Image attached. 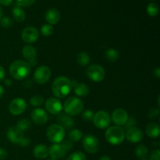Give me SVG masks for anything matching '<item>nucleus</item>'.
Masks as SVG:
<instances>
[{
  "mask_svg": "<svg viewBox=\"0 0 160 160\" xmlns=\"http://www.w3.org/2000/svg\"><path fill=\"white\" fill-rule=\"evenodd\" d=\"M73 89L72 81L68 78L60 76L56 78L52 84V92L55 98H64L70 93Z\"/></svg>",
  "mask_w": 160,
  "mask_h": 160,
  "instance_id": "obj_1",
  "label": "nucleus"
},
{
  "mask_svg": "<svg viewBox=\"0 0 160 160\" xmlns=\"http://www.w3.org/2000/svg\"><path fill=\"white\" fill-rule=\"evenodd\" d=\"M31 71V67L24 60H15L9 66V73L17 81L27 79Z\"/></svg>",
  "mask_w": 160,
  "mask_h": 160,
  "instance_id": "obj_2",
  "label": "nucleus"
},
{
  "mask_svg": "<svg viewBox=\"0 0 160 160\" xmlns=\"http://www.w3.org/2000/svg\"><path fill=\"white\" fill-rule=\"evenodd\" d=\"M84 102L78 97H70L67 98L62 106V109L67 115L70 117H76L82 113L84 111Z\"/></svg>",
  "mask_w": 160,
  "mask_h": 160,
  "instance_id": "obj_3",
  "label": "nucleus"
},
{
  "mask_svg": "<svg viewBox=\"0 0 160 160\" xmlns=\"http://www.w3.org/2000/svg\"><path fill=\"white\" fill-rule=\"evenodd\" d=\"M106 140L112 145H119L125 139L124 130L119 126H111L108 128L105 134Z\"/></svg>",
  "mask_w": 160,
  "mask_h": 160,
  "instance_id": "obj_4",
  "label": "nucleus"
},
{
  "mask_svg": "<svg viewBox=\"0 0 160 160\" xmlns=\"http://www.w3.org/2000/svg\"><path fill=\"white\" fill-rule=\"evenodd\" d=\"M6 136L9 142L14 145L27 147L31 143V139L27 137L24 133L17 129L16 127L9 128L6 133Z\"/></svg>",
  "mask_w": 160,
  "mask_h": 160,
  "instance_id": "obj_5",
  "label": "nucleus"
},
{
  "mask_svg": "<svg viewBox=\"0 0 160 160\" xmlns=\"http://www.w3.org/2000/svg\"><path fill=\"white\" fill-rule=\"evenodd\" d=\"M66 131L59 124H52L47 128L46 137L49 142L54 144H59L64 140Z\"/></svg>",
  "mask_w": 160,
  "mask_h": 160,
  "instance_id": "obj_6",
  "label": "nucleus"
},
{
  "mask_svg": "<svg viewBox=\"0 0 160 160\" xmlns=\"http://www.w3.org/2000/svg\"><path fill=\"white\" fill-rule=\"evenodd\" d=\"M86 74L91 81L95 83H99L105 79L106 71L101 65L92 64L88 67L87 70H86Z\"/></svg>",
  "mask_w": 160,
  "mask_h": 160,
  "instance_id": "obj_7",
  "label": "nucleus"
},
{
  "mask_svg": "<svg viewBox=\"0 0 160 160\" xmlns=\"http://www.w3.org/2000/svg\"><path fill=\"white\" fill-rule=\"evenodd\" d=\"M52 71L47 66H41L35 70L33 80L38 84H45L51 78Z\"/></svg>",
  "mask_w": 160,
  "mask_h": 160,
  "instance_id": "obj_8",
  "label": "nucleus"
},
{
  "mask_svg": "<svg viewBox=\"0 0 160 160\" xmlns=\"http://www.w3.org/2000/svg\"><path fill=\"white\" fill-rule=\"evenodd\" d=\"M94 125L99 129H106L109 128L111 123V118L109 114L107 112L100 110L94 114L93 117Z\"/></svg>",
  "mask_w": 160,
  "mask_h": 160,
  "instance_id": "obj_9",
  "label": "nucleus"
},
{
  "mask_svg": "<svg viewBox=\"0 0 160 160\" xmlns=\"http://www.w3.org/2000/svg\"><path fill=\"white\" fill-rule=\"evenodd\" d=\"M83 147L84 150L88 153L95 154L98 152L100 148V143L98 139L92 134H88L83 138Z\"/></svg>",
  "mask_w": 160,
  "mask_h": 160,
  "instance_id": "obj_10",
  "label": "nucleus"
},
{
  "mask_svg": "<svg viewBox=\"0 0 160 160\" xmlns=\"http://www.w3.org/2000/svg\"><path fill=\"white\" fill-rule=\"evenodd\" d=\"M21 53L30 67H34L37 65V50L34 46L30 45H25L22 48Z\"/></svg>",
  "mask_w": 160,
  "mask_h": 160,
  "instance_id": "obj_11",
  "label": "nucleus"
},
{
  "mask_svg": "<svg viewBox=\"0 0 160 160\" xmlns=\"http://www.w3.org/2000/svg\"><path fill=\"white\" fill-rule=\"evenodd\" d=\"M27 109V102L22 98H13L9 104V111L14 116L23 113Z\"/></svg>",
  "mask_w": 160,
  "mask_h": 160,
  "instance_id": "obj_12",
  "label": "nucleus"
},
{
  "mask_svg": "<svg viewBox=\"0 0 160 160\" xmlns=\"http://www.w3.org/2000/svg\"><path fill=\"white\" fill-rule=\"evenodd\" d=\"M39 38V31L34 27H28L21 33V38L25 43L32 44L37 42Z\"/></svg>",
  "mask_w": 160,
  "mask_h": 160,
  "instance_id": "obj_13",
  "label": "nucleus"
},
{
  "mask_svg": "<svg viewBox=\"0 0 160 160\" xmlns=\"http://www.w3.org/2000/svg\"><path fill=\"white\" fill-rule=\"evenodd\" d=\"M45 109L52 115H58L62 110V104L58 98L51 97L46 100L45 103Z\"/></svg>",
  "mask_w": 160,
  "mask_h": 160,
  "instance_id": "obj_14",
  "label": "nucleus"
},
{
  "mask_svg": "<svg viewBox=\"0 0 160 160\" xmlns=\"http://www.w3.org/2000/svg\"><path fill=\"white\" fill-rule=\"evenodd\" d=\"M31 117L32 121L35 124L41 126V125H45L48 120V113L45 110H44L42 108H36L31 112Z\"/></svg>",
  "mask_w": 160,
  "mask_h": 160,
  "instance_id": "obj_15",
  "label": "nucleus"
},
{
  "mask_svg": "<svg viewBox=\"0 0 160 160\" xmlns=\"http://www.w3.org/2000/svg\"><path fill=\"white\" fill-rule=\"evenodd\" d=\"M128 117H128V112L125 109H120V108L116 109L112 112V116H111V119H112L114 124H116V126L119 127L124 126Z\"/></svg>",
  "mask_w": 160,
  "mask_h": 160,
  "instance_id": "obj_16",
  "label": "nucleus"
},
{
  "mask_svg": "<svg viewBox=\"0 0 160 160\" xmlns=\"http://www.w3.org/2000/svg\"><path fill=\"white\" fill-rule=\"evenodd\" d=\"M144 134L142 131L136 127L129 128L125 133V138L131 143H138L143 139Z\"/></svg>",
  "mask_w": 160,
  "mask_h": 160,
  "instance_id": "obj_17",
  "label": "nucleus"
},
{
  "mask_svg": "<svg viewBox=\"0 0 160 160\" xmlns=\"http://www.w3.org/2000/svg\"><path fill=\"white\" fill-rule=\"evenodd\" d=\"M57 122L58 124L60 125L62 128L67 130H72L74 127L75 121L72 117L67 115L65 112H60L58 114L57 117Z\"/></svg>",
  "mask_w": 160,
  "mask_h": 160,
  "instance_id": "obj_18",
  "label": "nucleus"
},
{
  "mask_svg": "<svg viewBox=\"0 0 160 160\" xmlns=\"http://www.w3.org/2000/svg\"><path fill=\"white\" fill-rule=\"evenodd\" d=\"M72 84H73V92L77 96L86 97L87 95H88L89 92H90V88L87 84L80 83L76 80H73Z\"/></svg>",
  "mask_w": 160,
  "mask_h": 160,
  "instance_id": "obj_19",
  "label": "nucleus"
},
{
  "mask_svg": "<svg viewBox=\"0 0 160 160\" xmlns=\"http://www.w3.org/2000/svg\"><path fill=\"white\" fill-rule=\"evenodd\" d=\"M60 12L56 8H51L45 12V20L48 22V24L52 25V26L57 24L60 20Z\"/></svg>",
  "mask_w": 160,
  "mask_h": 160,
  "instance_id": "obj_20",
  "label": "nucleus"
},
{
  "mask_svg": "<svg viewBox=\"0 0 160 160\" xmlns=\"http://www.w3.org/2000/svg\"><path fill=\"white\" fill-rule=\"evenodd\" d=\"M48 149H49V156L53 159H60L67 154V152L62 148L61 144H53Z\"/></svg>",
  "mask_w": 160,
  "mask_h": 160,
  "instance_id": "obj_21",
  "label": "nucleus"
},
{
  "mask_svg": "<svg viewBox=\"0 0 160 160\" xmlns=\"http://www.w3.org/2000/svg\"><path fill=\"white\" fill-rule=\"evenodd\" d=\"M33 155H34V157L38 159H45L49 156V149L46 145L40 144V145H36L34 148Z\"/></svg>",
  "mask_w": 160,
  "mask_h": 160,
  "instance_id": "obj_22",
  "label": "nucleus"
},
{
  "mask_svg": "<svg viewBox=\"0 0 160 160\" xmlns=\"http://www.w3.org/2000/svg\"><path fill=\"white\" fill-rule=\"evenodd\" d=\"M145 132L150 138H158L160 134L159 125L154 122L148 123L145 128Z\"/></svg>",
  "mask_w": 160,
  "mask_h": 160,
  "instance_id": "obj_23",
  "label": "nucleus"
},
{
  "mask_svg": "<svg viewBox=\"0 0 160 160\" xmlns=\"http://www.w3.org/2000/svg\"><path fill=\"white\" fill-rule=\"evenodd\" d=\"M12 16H13V18L15 19V20H17V22H23L24 21L25 19H26V13H25V11L22 9V7L17 6V4H15V6L12 8Z\"/></svg>",
  "mask_w": 160,
  "mask_h": 160,
  "instance_id": "obj_24",
  "label": "nucleus"
},
{
  "mask_svg": "<svg viewBox=\"0 0 160 160\" xmlns=\"http://www.w3.org/2000/svg\"><path fill=\"white\" fill-rule=\"evenodd\" d=\"M105 57L109 62H117L120 57V53L118 50L115 48H109L105 52Z\"/></svg>",
  "mask_w": 160,
  "mask_h": 160,
  "instance_id": "obj_25",
  "label": "nucleus"
},
{
  "mask_svg": "<svg viewBox=\"0 0 160 160\" xmlns=\"http://www.w3.org/2000/svg\"><path fill=\"white\" fill-rule=\"evenodd\" d=\"M15 127L20 131L24 133L31 128V123L28 119L21 118L18 120Z\"/></svg>",
  "mask_w": 160,
  "mask_h": 160,
  "instance_id": "obj_26",
  "label": "nucleus"
},
{
  "mask_svg": "<svg viewBox=\"0 0 160 160\" xmlns=\"http://www.w3.org/2000/svg\"><path fill=\"white\" fill-rule=\"evenodd\" d=\"M77 62L79 65L84 67L87 66L90 62V56L86 52H81L77 55Z\"/></svg>",
  "mask_w": 160,
  "mask_h": 160,
  "instance_id": "obj_27",
  "label": "nucleus"
},
{
  "mask_svg": "<svg viewBox=\"0 0 160 160\" xmlns=\"http://www.w3.org/2000/svg\"><path fill=\"white\" fill-rule=\"evenodd\" d=\"M136 156L141 159H145L148 156V150L147 147L144 145H138L135 148L134 151Z\"/></svg>",
  "mask_w": 160,
  "mask_h": 160,
  "instance_id": "obj_28",
  "label": "nucleus"
},
{
  "mask_svg": "<svg viewBox=\"0 0 160 160\" xmlns=\"http://www.w3.org/2000/svg\"><path fill=\"white\" fill-rule=\"evenodd\" d=\"M68 137L69 140L71 141L72 142H77L81 140V138L83 137V133L79 129H72L69 133Z\"/></svg>",
  "mask_w": 160,
  "mask_h": 160,
  "instance_id": "obj_29",
  "label": "nucleus"
},
{
  "mask_svg": "<svg viewBox=\"0 0 160 160\" xmlns=\"http://www.w3.org/2000/svg\"><path fill=\"white\" fill-rule=\"evenodd\" d=\"M146 12L150 17H156L159 13V6L155 2L149 3L146 8Z\"/></svg>",
  "mask_w": 160,
  "mask_h": 160,
  "instance_id": "obj_30",
  "label": "nucleus"
},
{
  "mask_svg": "<svg viewBox=\"0 0 160 160\" xmlns=\"http://www.w3.org/2000/svg\"><path fill=\"white\" fill-rule=\"evenodd\" d=\"M44 103V98L40 95H33L30 98V104L34 107H39Z\"/></svg>",
  "mask_w": 160,
  "mask_h": 160,
  "instance_id": "obj_31",
  "label": "nucleus"
},
{
  "mask_svg": "<svg viewBox=\"0 0 160 160\" xmlns=\"http://www.w3.org/2000/svg\"><path fill=\"white\" fill-rule=\"evenodd\" d=\"M40 31L42 35L45 36V37H48V36H51L53 34L54 29H53V27L52 25L48 24V23H45V24L42 25Z\"/></svg>",
  "mask_w": 160,
  "mask_h": 160,
  "instance_id": "obj_32",
  "label": "nucleus"
},
{
  "mask_svg": "<svg viewBox=\"0 0 160 160\" xmlns=\"http://www.w3.org/2000/svg\"><path fill=\"white\" fill-rule=\"evenodd\" d=\"M0 24L4 28H9L13 24V20L9 17H2L0 19Z\"/></svg>",
  "mask_w": 160,
  "mask_h": 160,
  "instance_id": "obj_33",
  "label": "nucleus"
},
{
  "mask_svg": "<svg viewBox=\"0 0 160 160\" xmlns=\"http://www.w3.org/2000/svg\"><path fill=\"white\" fill-rule=\"evenodd\" d=\"M67 160H86V156L81 152H74L68 156Z\"/></svg>",
  "mask_w": 160,
  "mask_h": 160,
  "instance_id": "obj_34",
  "label": "nucleus"
},
{
  "mask_svg": "<svg viewBox=\"0 0 160 160\" xmlns=\"http://www.w3.org/2000/svg\"><path fill=\"white\" fill-rule=\"evenodd\" d=\"M94 117V112L91 109H85L82 112V119L85 121L90 122L92 121Z\"/></svg>",
  "mask_w": 160,
  "mask_h": 160,
  "instance_id": "obj_35",
  "label": "nucleus"
},
{
  "mask_svg": "<svg viewBox=\"0 0 160 160\" xmlns=\"http://www.w3.org/2000/svg\"><path fill=\"white\" fill-rule=\"evenodd\" d=\"M36 2V0H16V4L20 7L31 6Z\"/></svg>",
  "mask_w": 160,
  "mask_h": 160,
  "instance_id": "obj_36",
  "label": "nucleus"
},
{
  "mask_svg": "<svg viewBox=\"0 0 160 160\" xmlns=\"http://www.w3.org/2000/svg\"><path fill=\"white\" fill-rule=\"evenodd\" d=\"M159 116V109H156V108H152L148 112V117L151 120H155L157 119Z\"/></svg>",
  "mask_w": 160,
  "mask_h": 160,
  "instance_id": "obj_37",
  "label": "nucleus"
},
{
  "mask_svg": "<svg viewBox=\"0 0 160 160\" xmlns=\"http://www.w3.org/2000/svg\"><path fill=\"white\" fill-rule=\"evenodd\" d=\"M61 145H62V148L65 149V151L67 152H68L69 151H70V150L72 149V148L73 147V142H72L70 140H63L62 142Z\"/></svg>",
  "mask_w": 160,
  "mask_h": 160,
  "instance_id": "obj_38",
  "label": "nucleus"
},
{
  "mask_svg": "<svg viewBox=\"0 0 160 160\" xmlns=\"http://www.w3.org/2000/svg\"><path fill=\"white\" fill-rule=\"evenodd\" d=\"M149 160H160V152L158 148L152 151Z\"/></svg>",
  "mask_w": 160,
  "mask_h": 160,
  "instance_id": "obj_39",
  "label": "nucleus"
},
{
  "mask_svg": "<svg viewBox=\"0 0 160 160\" xmlns=\"http://www.w3.org/2000/svg\"><path fill=\"white\" fill-rule=\"evenodd\" d=\"M135 123H136L135 119H134V117H128V120H127V122H126V123L124 124V126H125V128H127V130H128V129H129V128L134 127Z\"/></svg>",
  "mask_w": 160,
  "mask_h": 160,
  "instance_id": "obj_40",
  "label": "nucleus"
},
{
  "mask_svg": "<svg viewBox=\"0 0 160 160\" xmlns=\"http://www.w3.org/2000/svg\"><path fill=\"white\" fill-rule=\"evenodd\" d=\"M8 156L7 151L5 148H0V160H4Z\"/></svg>",
  "mask_w": 160,
  "mask_h": 160,
  "instance_id": "obj_41",
  "label": "nucleus"
},
{
  "mask_svg": "<svg viewBox=\"0 0 160 160\" xmlns=\"http://www.w3.org/2000/svg\"><path fill=\"white\" fill-rule=\"evenodd\" d=\"M6 77V70L2 66L0 65V81H3Z\"/></svg>",
  "mask_w": 160,
  "mask_h": 160,
  "instance_id": "obj_42",
  "label": "nucleus"
},
{
  "mask_svg": "<svg viewBox=\"0 0 160 160\" xmlns=\"http://www.w3.org/2000/svg\"><path fill=\"white\" fill-rule=\"evenodd\" d=\"M32 85H33L32 80L28 79L23 82V86H24V88H31L32 87Z\"/></svg>",
  "mask_w": 160,
  "mask_h": 160,
  "instance_id": "obj_43",
  "label": "nucleus"
},
{
  "mask_svg": "<svg viewBox=\"0 0 160 160\" xmlns=\"http://www.w3.org/2000/svg\"><path fill=\"white\" fill-rule=\"evenodd\" d=\"M153 76L156 78V79H159L160 78V68L159 67L155 68L153 70Z\"/></svg>",
  "mask_w": 160,
  "mask_h": 160,
  "instance_id": "obj_44",
  "label": "nucleus"
},
{
  "mask_svg": "<svg viewBox=\"0 0 160 160\" xmlns=\"http://www.w3.org/2000/svg\"><path fill=\"white\" fill-rule=\"evenodd\" d=\"M12 1L13 0H0V4L5 6H8L12 2Z\"/></svg>",
  "mask_w": 160,
  "mask_h": 160,
  "instance_id": "obj_45",
  "label": "nucleus"
},
{
  "mask_svg": "<svg viewBox=\"0 0 160 160\" xmlns=\"http://www.w3.org/2000/svg\"><path fill=\"white\" fill-rule=\"evenodd\" d=\"M4 84L5 85L7 86V87H10V86L12 84V80L9 79V78H7V79H4Z\"/></svg>",
  "mask_w": 160,
  "mask_h": 160,
  "instance_id": "obj_46",
  "label": "nucleus"
},
{
  "mask_svg": "<svg viewBox=\"0 0 160 160\" xmlns=\"http://www.w3.org/2000/svg\"><path fill=\"white\" fill-rule=\"evenodd\" d=\"M3 95H4V88H3L2 86L0 84V98L3 96Z\"/></svg>",
  "mask_w": 160,
  "mask_h": 160,
  "instance_id": "obj_47",
  "label": "nucleus"
},
{
  "mask_svg": "<svg viewBox=\"0 0 160 160\" xmlns=\"http://www.w3.org/2000/svg\"><path fill=\"white\" fill-rule=\"evenodd\" d=\"M99 160H111L110 157H109L108 156H103L100 158Z\"/></svg>",
  "mask_w": 160,
  "mask_h": 160,
  "instance_id": "obj_48",
  "label": "nucleus"
},
{
  "mask_svg": "<svg viewBox=\"0 0 160 160\" xmlns=\"http://www.w3.org/2000/svg\"><path fill=\"white\" fill-rule=\"evenodd\" d=\"M2 14H3V11H2V7L0 6V19L2 17Z\"/></svg>",
  "mask_w": 160,
  "mask_h": 160,
  "instance_id": "obj_49",
  "label": "nucleus"
},
{
  "mask_svg": "<svg viewBox=\"0 0 160 160\" xmlns=\"http://www.w3.org/2000/svg\"><path fill=\"white\" fill-rule=\"evenodd\" d=\"M47 160H56V159H53V158H52V157H50L49 159H48Z\"/></svg>",
  "mask_w": 160,
  "mask_h": 160,
  "instance_id": "obj_50",
  "label": "nucleus"
},
{
  "mask_svg": "<svg viewBox=\"0 0 160 160\" xmlns=\"http://www.w3.org/2000/svg\"><path fill=\"white\" fill-rule=\"evenodd\" d=\"M141 160H149V159H141Z\"/></svg>",
  "mask_w": 160,
  "mask_h": 160,
  "instance_id": "obj_51",
  "label": "nucleus"
}]
</instances>
